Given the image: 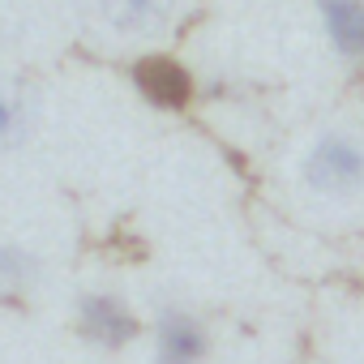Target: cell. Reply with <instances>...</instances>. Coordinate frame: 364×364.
<instances>
[{
  "label": "cell",
  "instance_id": "cell-1",
  "mask_svg": "<svg viewBox=\"0 0 364 364\" xmlns=\"http://www.w3.org/2000/svg\"><path fill=\"white\" fill-rule=\"evenodd\" d=\"M304 180L326 198H355L364 189V146L343 133H326L304 159Z\"/></svg>",
  "mask_w": 364,
  "mask_h": 364
},
{
  "label": "cell",
  "instance_id": "cell-2",
  "mask_svg": "<svg viewBox=\"0 0 364 364\" xmlns=\"http://www.w3.org/2000/svg\"><path fill=\"white\" fill-rule=\"evenodd\" d=\"M133 86L150 107H163V112H180L193 99V77L176 56H141L133 65Z\"/></svg>",
  "mask_w": 364,
  "mask_h": 364
},
{
  "label": "cell",
  "instance_id": "cell-3",
  "mask_svg": "<svg viewBox=\"0 0 364 364\" xmlns=\"http://www.w3.org/2000/svg\"><path fill=\"white\" fill-rule=\"evenodd\" d=\"M77 321H82V334L90 343H99V347H124L137 334V321H133L129 304L116 300V296H107V291L86 296L77 304Z\"/></svg>",
  "mask_w": 364,
  "mask_h": 364
},
{
  "label": "cell",
  "instance_id": "cell-4",
  "mask_svg": "<svg viewBox=\"0 0 364 364\" xmlns=\"http://www.w3.org/2000/svg\"><path fill=\"white\" fill-rule=\"evenodd\" d=\"M99 9H103L112 31L146 39V35L167 31V22L176 14V0H99Z\"/></svg>",
  "mask_w": 364,
  "mask_h": 364
},
{
  "label": "cell",
  "instance_id": "cell-5",
  "mask_svg": "<svg viewBox=\"0 0 364 364\" xmlns=\"http://www.w3.org/2000/svg\"><path fill=\"white\" fill-rule=\"evenodd\" d=\"M206 355V330L189 313L167 309L159 317V360L163 364H198Z\"/></svg>",
  "mask_w": 364,
  "mask_h": 364
},
{
  "label": "cell",
  "instance_id": "cell-6",
  "mask_svg": "<svg viewBox=\"0 0 364 364\" xmlns=\"http://www.w3.org/2000/svg\"><path fill=\"white\" fill-rule=\"evenodd\" d=\"M321 26L338 56L364 60V0H317Z\"/></svg>",
  "mask_w": 364,
  "mask_h": 364
},
{
  "label": "cell",
  "instance_id": "cell-7",
  "mask_svg": "<svg viewBox=\"0 0 364 364\" xmlns=\"http://www.w3.org/2000/svg\"><path fill=\"white\" fill-rule=\"evenodd\" d=\"M31 116H35L31 99H26L18 86L0 82V150H14V146L26 141V133H31Z\"/></svg>",
  "mask_w": 364,
  "mask_h": 364
},
{
  "label": "cell",
  "instance_id": "cell-8",
  "mask_svg": "<svg viewBox=\"0 0 364 364\" xmlns=\"http://www.w3.org/2000/svg\"><path fill=\"white\" fill-rule=\"evenodd\" d=\"M39 279V266L26 249L18 245H5L0 249V291H9V296H26Z\"/></svg>",
  "mask_w": 364,
  "mask_h": 364
}]
</instances>
